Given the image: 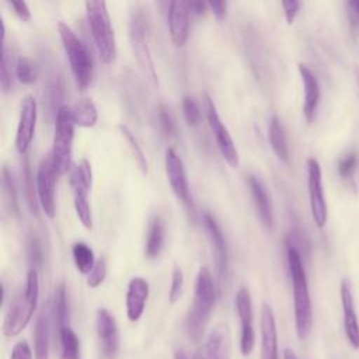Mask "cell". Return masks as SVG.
Segmentation results:
<instances>
[{"label":"cell","instance_id":"1","mask_svg":"<svg viewBox=\"0 0 359 359\" xmlns=\"http://www.w3.org/2000/svg\"><path fill=\"white\" fill-rule=\"evenodd\" d=\"M287 266L293 290L294 327L299 339H306L313 325V306L309 292V283L302 261L300 251L292 245L287 247Z\"/></svg>","mask_w":359,"mask_h":359},{"label":"cell","instance_id":"2","mask_svg":"<svg viewBox=\"0 0 359 359\" xmlns=\"http://www.w3.org/2000/svg\"><path fill=\"white\" fill-rule=\"evenodd\" d=\"M215 300L216 286L212 273L206 266H202L196 275L194 300L187 317V331L195 342L201 341L205 332V327L209 321Z\"/></svg>","mask_w":359,"mask_h":359},{"label":"cell","instance_id":"3","mask_svg":"<svg viewBox=\"0 0 359 359\" xmlns=\"http://www.w3.org/2000/svg\"><path fill=\"white\" fill-rule=\"evenodd\" d=\"M38 297L39 278L36 269L31 268L27 273L24 290L14 299V302L6 313L3 323V332L6 337H15L28 325L36 309Z\"/></svg>","mask_w":359,"mask_h":359},{"label":"cell","instance_id":"4","mask_svg":"<svg viewBox=\"0 0 359 359\" xmlns=\"http://www.w3.org/2000/svg\"><path fill=\"white\" fill-rule=\"evenodd\" d=\"M87 21L91 29L94 45L102 63L109 65L116 55L115 35L105 0H84Z\"/></svg>","mask_w":359,"mask_h":359},{"label":"cell","instance_id":"5","mask_svg":"<svg viewBox=\"0 0 359 359\" xmlns=\"http://www.w3.org/2000/svg\"><path fill=\"white\" fill-rule=\"evenodd\" d=\"M57 31H59L65 52L67 55V59L70 62V69L76 80V84L80 90H84L88 87L93 79L94 67H93L91 55L86 43L73 32V29L67 24L59 22Z\"/></svg>","mask_w":359,"mask_h":359},{"label":"cell","instance_id":"6","mask_svg":"<svg viewBox=\"0 0 359 359\" xmlns=\"http://www.w3.org/2000/svg\"><path fill=\"white\" fill-rule=\"evenodd\" d=\"M74 125L76 123L72 116V108L62 105L55 115V133L50 151L57 175H63L70 168Z\"/></svg>","mask_w":359,"mask_h":359},{"label":"cell","instance_id":"7","mask_svg":"<svg viewBox=\"0 0 359 359\" xmlns=\"http://www.w3.org/2000/svg\"><path fill=\"white\" fill-rule=\"evenodd\" d=\"M93 184V172L90 163L83 158L70 174V185L73 191V205L80 223L91 230L93 229V213L88 202V191Z\"/></svg>","mask_w":359,"mask_h":359},{"label":"cell","instance_id":"8","mask_svg":"<svg viewBox=\"0 0 359 359\" xmlns=\"http://www.w3.org/2000/svg\"><path fill=\"white\" fill-rule=\"evenodd\" d=\"M307 191L313 222L318 229H324L328 219V209L323 188L321 165L314 157L307 158Z\"/></svg>","mask_w":359,"mask_h":359},{"label":"cell","instance_id":"9","mask_svg":"<svg viewBox=\"0 0 359 359\" xmlns=\"http://www.w3.org/2000/svg\"><path fill=\"white\" fill-rule=\"evenodd\" d=\"M129 41L133 50V55L144 72L146 77L157 84V74L154 70V65L151 60V55L147 46L146 39V25H144V17L142 13H136L132 15L129 22Z\"/></svg>","mask_w":359,"mask_h":359},{"label":"cell","instance_id":"10","mask_svg":"<svg viewBox=\"0 0 359 359\" xmlns=\"http://www.w3.org/2000/svg\"><path fill=\"white\" fill-rule=\"evenodd\" d=\"M203 102H205L206 118H208L210 130L213 133V137L216 140V144L219 147V151H220L222 157L226 160V163L230 167H233V168L238 167V153H237L236 144H234L227 128L222 122L213 101L210 100V97L206 93L203 94Z\"/></svg>","mask_w":359,"mask_h":359},{"label":"cell","instance_id":"11","mask_svg":"<svg viewBox=\"0 0 359 359\" xmlns=\"http://www.w3.org/2000/svg\"><path fill=\"white\" fill-rule=\"evenodd\" d=\"M57 171L53 165V160L50 153L42 158L36 171V195L38 202L43 210V213L53 219L56 213V203H55V185H56Z\"/></svg>","mask_w":359,"mask_h":359},{"label":"cell","instance_id":"12","mask_svg":"<svg viewBox=\"0 0 359 359\" xmlns=\"http://www.w3.org/2000/svg\"><path fill=\"white\" fill-rule=\"evenodd\" d=\"M234 306L237 316L240 318L241 324V334H240V351L243 356H248L254 346H255V332L252 327V300H251V293L248 287L243 286L237 290L236 299H234Z\"/></svg>","mask_w":359,"mask_h":359},{"label":"cell","instance_id":"13","mask_svg":"<svg viewBox=\"0 0 359 359\" xmlns=\"http://www.w3.org/2000/svg\"><path fill=\"white\" fill-rule=\"evenodd\" d=\"M164 167H165V174L170 182V187L175 194V196L181 199L185 205H191V192H189L185 167L181 157L175 153L172 147H168L165 150Z\"/></svg>","mask_w":359,"mask_h":359},{"label":"cell","instance_id":"14","mask_svg":"<svg viewBox=\"0 0 359 359\" xmlns=\"http://www.w3.org/2000/svg\"><path fill=\"white\" fill-rule=\"evenodd\" d=\"M203 222H205V227L208 230L209 234V240L212 244V251H213V261H215V269H216V276L219 280V285L222 286L226 282V276H227V245H226V240L224 236L222 233V229L219 226V223L216 222V219L209 215L205 213L203 215Z\"/></svg>","mask_w":359,"mask_h":359},{"label":"cell","instance_id":"15","mask_svg":"<svg viewBox=\"0 0 359 359\" xmlns=\"http://www.w3.org/2000/svg\"><path fill=\"white\" fill-rule=\"evenodd\" d=\"M95 330L104 356L112 359L118 352L119 332L114 316L104 307L97 310Z\"/></svg>","mask_w":359,"mask_h":359},{"label":"cell","instance_id":"16","mask_svg":"<svg viewBox=\"0 0 359 359\" xmlns=\"http://www.w3.org/2000/svg\"><path fill=\"white\" fill-rule=\"evenodd\" d=\"M339 297L344 311V330L349 345L359 349V321L355 310V300L349 279H342L339 283Z\"/></svg>","mask_w":359,"mask_h":359},{"label":"cell","instance_id":"17","mask_svg":"<svg viewBox=\"0 0 359 359\" xmlns=\"http://www.w3.org/2000/svg\"><path fill=\"white\" fill-rule=\"evenodd\" d=\"M35 123H36V102L34 97L28 95L21 102L20 109V119L15 133V149L24 154L27 153L35 133Z\"/></svg>","mask_w":359,"mask_h":359},{"label":"cell","instance_id":"18","mask_svg":"<svg viewBox=\"0 0 359 359\" xmlns=\"http://www.w3.org/2000/svg\"><path fill=\"white\" fill-rule=\"evenodd\" d=\"M202 359H230L231 358V335L227 324L220 323L206 337L201 349Z\"/></svg>","mask_w":359,"mask_h":359},{"label":"cell","instance_id":"19","mask_svg":"<svg viewBox=\"0 0 359 359\" xmlns=\"http://www.w3.org/2000/svg\"><path fill=\"white\" fill-rule=\"evenodd\" d=\"M261 359H279L278 332L272 307L268 303L261 306Z\"/></svg>","mask_w":359,"mask_h":359},{"label":"cell","instance_id":"20","mask_svg":"<svg viewBox=\"0 0 359 359\" xmlns=\"http://www.w3.org/2000/svg\"><path fill=\"white\" fill-rule=\"evenodd\" d=\"M168 31L172 43L184 46L189 32V11L184 0H171L168 7Z\"/></svg>","mask_w":359,"mask_h":359},{"label":"cell","instance_id":"21","mask_svg":"<svg viewBox=\"0 0 359 359\" xmlns=\"http://www.w3.org/2000/svg\"><path fill=\"white\" fill-rule=\"evenodd\" d=\"M302 81H303V88H304V101H303V115L309 123L314 122L316 115H317V107L320 102V86L317 81V77L311 72V69L304 65L299 63L297 65Z\"/></svg>","mask_w":359,"mask_h":359},{"label":"cell","instance_id":"22","mask_svg":"<svg viewBox=\"0 0 359 359\" xmlns=\"http://www.w3.org/2000/svg\"><path fill=\"white\" fill-rule=\"evenodd\" d=\"M149 297V283L144 278L136 276L130 279L126 292V316L129 321H137L144 311V306Z\"/></svg>","mask_w":359,"mask_h":359},{"label":"cell","instance_id":"23","mask_svg":"<svg viewBox=\"0 0 359 359\" xmlns=\"http://www.w3.org/2000/svg\"><path fill=\"white\" fill-rule=\"evenodd\" d=\"M247 184L251 191L257 212L261 217V222L265 227L271 229L273 226V209H272V201L271 196L265 188V185L261 182L259 178L250 174L247 177Z\"/></svg>","mask_w":359,"mask_h":359},{"label":"cell","instance_id":"24","mask_svg":"<svg viewBox=\"0 0 359 359\" xmlns=\"http://www.w3.org/2000/svg\"><path fill=\"white\" fill-rule=\"evenodd\" d=\"M49 318L41 313L34 325V358L49 359V338H50Z\"/></svg>","mask_w":359,"mask_h":359},{"label":"cell","instance_id":"25","mask_svg":"<svg viewBox=\"0 0 359 359\" xmlns=\"http://www.w3.org/2000/svg\"><path fill=\"white\" fill-rule=\"evenodd\" d=\"M66 286L63 282H59L53 290V299H52V321L55 325V330L59 332L67 327L69 313H67V300H66Z\"/></svg>","mask_w":359,"mask_h":359},{"label":"cell","instance_id":"26","mask_svg":"<svg viewBox=\"0 0 359 359\" xmlns=\"http://www.w3.org/2000/svg\"><path fill=\"white\" fill-rule=\"evenodd\" d=\"M268 139L271 143V147L273 150V153L276 154V157L283 161V163H289V147H287V140H286V135L283 130V126L279 121L278 116H272L271 122H269V129H268Z\"/></svg>","mask_w":359,"mask_h":359},{"label":"cell","instance_id":"27","mask_svg":"<svg viewBox=\"0 0 359 359\" xmlns=\"http://www.w3.org/2000/svg\"><path fill=\"white\" fill-rule=\"evenodd\" d=\"M72 116L77 126L93 128L98 121V112L90 98H81L72 107Z\"/></svg>","mask_w":359,"mask_h":359},{"label":"cell","instance_id":"28","mask_svg":"<svg viewBox=\"0 0 359 359\" xmlns=\"http://www.w3.org/2000/svg\"><path fill=\"white\" fill-rule=\"evenodd\" d=\"M164 244V223L163 220L157 216L153 217L149 226L147 231V238L144 244V254L147 258H156Z\"/></svg>","mask_w":359,"mask_h":359},{"label":"cell","instance_id":"29","mask_svg":"<svg viewBox=\"0 0 359 359\" xmlns=\"http://www.w3.org/2000/svg\"><path fill=\"white\" fill-rule=\"evenodd\" d=\"M72 254H73V261L77 271L83 275H87L95 264L93 248L83 241H77L72 245Z\"/></svg>","mask_w":359,"mask_h":359},{"label":"cell","instance_id":"30","mask_svg":"<svg viewBox=\"0 0 359 359\" xmlns=\"http://www.w3.org/2000/svg\"><path fill=\"white\" fill-rule=\"evenodd\" d=\"M60 359H80V342L76 332L67 325L59 332Z\"/></svg>","mask_w":359,"mask_h":359},{"label":"cell","instance_id":"31","mask_svg":"<svg viewBox=\"0 0 359 359\" xmlns=\"http://www.w3.org/2000/svg\"><path fill=\"white\" fill-rule=\"evenodd\" d=\"M119 130H121L123 139L126 140V143L129 144V147H130V150H132V154H133V157H135V161H136L139 170L142 171V174H147V160H146V156H144L142 147L139 146L136 137H135L133 133L129 130V128L125 126V125H119Z\"/></svg>","mask_w":359,"mask_h":359},{"label":"cell","instance_id":"32","mask_svg":"<svg viewBox=\"0 0 359 359\" xmlns=\"http://www.w3.org/2000/svg\"><path fill=\"white\" fill-rule=\"evenodd\" d=\"M1 182H3V195L4 201L8 206V209L14 213H18V203H17V191L14 187V180L11 177V172L8 168L4 165L3 167V175H1Z\"/></svg>","mask_w":359,"mask_h":359},{"label":"cell","instance_id":"33","mask_svg":"<svg viewBox=\"0 0 359 359\" xmlns=\"http://www.w3.org/2000/svg\"><path fill=\"white\" fill-rule=\"evenodd\" d=\"M15 76L20 83L31 84L36 80V67L28 57L21 56L15 65Z\"/></svg>","mask_w":359,"mask_h":359},{"label":"cell","instance_id":"34","mask_svg":"<svg viewBox=\"0 0 359 359\" xmlns=\"http://www.w3.org/2000/svg\"><path fill=\"white\" fill-rule=\"evenodd\" d=\"M24 185H25V195H27V201L29 205V209L32 213L38 215V195H35V189H34V181H32V171L29 167V161L28 158H25L24 161Z\"/></svg>","mask_w":359,"mask_h":359},{"label":"cell","instance_id":"35","mask_svg":"<svg viewBox=\"0 0 359 359\" xmlns=\"http://www.w3.org/2000/svg\"><path fill=\"white\" fill-rule=\"evenodd\" d=\"M107 271H108V268H107L105 258L97 259L94 266H93V269L87 273V285H88V287H91V289L98 287L105 280Z\"/></svg>","mask_w":359,"mask_h":359},{"label":"cell","instance_id":"36","mask_svg":"<svg viewBox=\"0 0 359 359\" xmlns=\"http://www.w3.org/2000/svg\"><path fill=\"white\" fill-rule=\"evenodd\" d=\"M184 289V273L180 266H174L172 275H171V286L168 292V300L170 303H177L181 299Z\"/></svg>","mask_w":359,"mask_h":359},{"label":"cell","instance_id":"37","mask_svg":"<svg viewBox=\"0 0 359 359\" xmlns=\"http://www.w3.org/2000/svg\"><path fill=\"white\" fill-rule=\"evenodd\" d=\"M157 119H158V126L160 130L163 132L164 136L171 137L175 135V123L174 119L171 116V114L168 112V109L164 105H160L157 109Z\"/></svg>","mask_w":359,"mask_h":359},{"label":"cell","instance_id":"38","mask_svg":"<svg viewBox=\"0 0 359 359\" xmlns=\"http://www.w3.org/2000/svg\"><path fill=\"white\" fill-rule=\"evenodd\" d=\"M182 111L185 121L189 126H196L201 121V111L198 104L191 97H184L182 100Z\"/></svg>","mask_w":359,"mask_h":359},{"label":"cell","instance_id":"39","mask_svg":"<svg viewBox=\"0 0 359 359\" xmlns=\"http://www.w3.org/2000/svg\"><path fill=\"white\" fill-rule=\"evenodd\" d=\"M356 167V156L353 153L346 154L338 161V172L342 178H349Z\"/></svg>","mask_w":359,"mask_h":359},{"label":"cell","instance_id":"40","mask_svg":"<svg viewBox=\"0 0 359 359\" xmlns=\"http://www.w3.org/2000/svg\"><path fill=\"white\" fill-rule=\"evenodd\" d=\"M283 14L287 24H293L299 10H300V0H280Z\"/></svg>","mask_w":359,"mask_h":359},{"label":"cell","instance_id":"41","mask_svg":"<svg viewBox=\"0 0 359 359\" xmlns=\"http://www.w3.org/2000/svg\"><path fill=\"white\" fill-rule=\"evenodd\" d=\"M10 359H32V351L28 342L27 341L17 342L11 349Z\"/></svg>","mask_w":359,"mask_h":359},{"label":"cell","instance_id":"42","mask_svg":"<svg viewBox=\"0 0 359 359\" xmlns=\"http://www.w3.org/2000/svg\"><path fill=\"white\" fill-rule=\"evenodd\" d=\"M28 255L34 265H39L42 261V252H41V244L36 237H32L28 244Z\"/></svg>","mask_w":359,"mask_h":359},{"label":"cell","instance_id":"43","mask_svg":"<svg viewBox=\"0 0 359 359\" xmlns=\"http://www.w3.org/2000/svg\"><path fill=\"white\" fill-rule=\"evenodd\" d=\"M11 7L14 8L15 14L18 15L20 20L22 21H29L31 20V11L25 3V0H8Z\"/></svg>","mask_w":359,"mask_h":359},{"label":"cell","instance_id":"44","mask_svg":"<svg viewBox=\"0 0 359 359\" xmlns=\"http://www.w3.org/2000/svg\"><path fill=\"white\" fill-rule=\"evenodd\" d=\"M0 84L1 88L4 91H7L11 86V74L8 73V67H7V55L6 50L3 48V57H1V73H0Z\"/></svg>","mask_w":359,"mask_h":359},{"label":"cell","instance_id":"45","mask_svg":"<svg viewBox=\"0 0 359 359\" xmlns=\"http://www.w3.org/2000/svg\"><path fill=\"white\" fill-rule=\"evenodd\" d=\"M184 1L189 14H194V15H202L208 4V0H184Z\"/></svg>","mask_w":359,"mask_h":359},{"label":"cell","instance_id":"46","mask_svg":"<svg viewBox=\"0 0 359 359\" xmlns=\"http://www.w3.org/2000/svg\"><path fill=\"white\" fill-rule=\"evenodd\" d=\"M208 4L210 7V10L213 11V14L222 20L226 17L227 13V0H208Z\"/></svg>","mask_w":359,"mask_h":359},{"label":"cell","instance_id":"47","mask_svg":"<svg viewBox=\"0 0 359 359\" xmlns=\"http://www.w3.org/2000/svg\"><path fill=\"white\" fill-rule=\"evenodd\" d=\"M346 7L352 22H359V0H346Z\"/></svg>","mask_w":359,"mask_h":359},{"label":"cell","instance_id":"48","mask_svg":"<svg viewBox=\"0 0 359 359\" xmlns=\"http://www.w3.org/2000/svg\"><path fill=\"white\" fill-rule=\"evenodd\" d=\"M172 359H202V358H201V353H195L188 349H178L174 353Z\"/></svg>","mask_w":359,"mask_h":359},{"label":"cell","instance_id":"49","mask_svg":"<svg viewBox=\"0 0 359 359\" xmlns=\"http://www.w3.org/2000/svg\"><path fill=\"white\" fill-rule=\"evenodd\" d=\"M283 359H299V358L296 356V353L290 348H285L283 349Z\"/></svg>","mask_w":359,"mask_h":359},{"label":"cell","instance_id":"50","mask_svg":"<svg viewBox=\"0 0 359 359\" xmlns=\"http://www.w3.org/2000/svg\"><path fill=\"white\" fill-rule=\"evenodd\" d=\"M353 77H355V83H356L358 94H359V66H355V67H353Z\"/></svg>","mask_w":359,"mask_h":359}]
</instances>
